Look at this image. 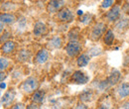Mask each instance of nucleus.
Instances as JSON below:
<instances>
[{"mask_svg": "<svg viewBox=\"0 0 129 109\" xmlns=\"http://www.w3.org/2000/svg\"><path fill=\"white\" fill-rule=\"evenodd\" d=\"M38 86H39V81L34 77L28 78L22 83V89L26 93H33V92L37 91Z\"/></svg>", "mask_w": 129, "mask_h": 109, "instance_id": "f257e3e1", "label": "nucleus"}, {"mask_svg": "<svg viewBox=\"0 0 129 109\" xmlns=\"http://www.w3.org/2000/svg\"><path fill=\"white\" fill-rule=\"evenodd\" d=\"M81 51V44L78 41H70L66 46V53L69 57L75 58L77 57Z\"/></svg>", "mask_w": 129, "mask_h": 109, "instance_id": "f03ea898", "label": "nucleus"}, {"mask_svg": "<svg viewBox=\"0 0 129 109\" xmlns=\"http://www.w3.org/2000/svg\"><path fill=\"white\" fill-rule=\"evenodd\" d=\"M89 80V78L81 70H76L71 78V81L76 84H85Z\"/></svg>", "mask_w": 129, "mask_h": 109, "instance_id": "7ed1b4c3", "label": "nucleus"}, {"mask_svg": "<svg viewBox=\"0 0 129 109\" xmlns=\"http://www.w3.org/2000/svg\"><path fill=\"white\" fill-rule=\"evenodd\" d=\"M105 29H106V27H105V24H104V23L99 22V23L95 24L94 27H93V29H92V31H91L90 38H91L92 40H94V41L98 40V39L104 34Z\"/></svg>", "mask_w": 129, "mask_h": 109, "instance_id": "20e7f679", "label": "nucleus"}, {"mask_svg": "<svg viewBox=\"0 0 129 109\" xmlns=\"http://www.w3.org/2000/svg\"><path fill=\"white\" fill-rule=\"evenodd\" d=\"M57 17L62 22H71L74 19V14L70 8H62L58 12Z\"/></svg>", "mask_w": 129, "mask_h": 109, "instance_id": "39448f33", "label": "nucleus"}, {"mask_svg": "<svg viewBox=\"0 0 129 109\" xmlns=\"http://www.w3.org/2000/svg\"><path fill=\"white\" fill-rule=\"evenodd\" d=\"M64 5V1H59V0L50 1L48 3V5H47V11H48L49 13L59 12Z\"/></svg>", "mask_w": 129, "mask_h": 109, "instance_id": "423d86ee", "label": "nucleus"}, {"mask_svg": "<svg viewBox=\"0 0 129 109\" xmlns=\"http://www.w3.org/2000/svg\"><path fill=\"white\" fill-rule=\"evenodd\" d=\"M14 98H15V91L13 89H10L7 92H5V94L1 97L0 102H1V104H4V105L8 106L9 104L12 103V101L14 100Z\"/></svg>", "mask_w": 129, "mask_h": 109, "instance_id": "0eeeda50", "label": "nucleus"}, {"mask_svg": "<svg viewBox=\"0 0 129 109\" xmlns=\"http://www.w3.org/2000/svg\"><path fill=\"white\" fill-rule=\"evenodd\" d=\"M48 59H49V53L46 49L40 50V51L37 53L36 57H35V61H36L37 63H39V64L45 63V62L48 61Z\"/></svg>", "mask_w": 129, "mask_h": 109, "instance_id": "6e6552de", "label": "nucleus"}, {"mask_svg": "<svg viewBox=\"0 0 129 109\" xmlns=\"http://www.w3.org/2000/svg\"><path fill=\"white\" fill-rule=\"evenodd\" d=\"M46 31H47V26H46L45 23H43L41 21L35 23L34 29H33V33H34V35L36 37H40V36L44 35L46 33Z\"/></svg>", "mask_w": 129, "mask_h": 109, "instance_id": "1a4fd4ad", "label": "nucleus"}, {"mask_svg": "<svg viewBox=\"0 0 129 109\" xmlns=\"http://www.w3.org/2000/svg\"><path fill=\"white\" fill-rule=\"evenodd\" d=\"M120 15V6L119 5H113L112 8L107 13V19L110 22H114L118 19Z\"/></svg>", "mask_w": 129, "mask_h": 109, "instance_id": "9d476101", "label": "nucleus"}, {"mask_svg": "<svg viewBox=\"0 0 129 109\" xmlns=\"http://www.w3.org/2000/svg\"><path fill=\"white\" fill-rule=\"evenodd\" d=\"M117 94L120 98H126L129 96V83L123 82L117 88Z\"/></svg>", "mask_w": 129, "mask_h": 109, "instance_id": "9b49d317", "label": "nucleus"}, {"mask_svg": "<svg viewBox=\"0 0 129 109\" xmlns=\"http://www.w3.org/2000/svg\"><path fill=\"white\" fill-rule=\"evenodd\" d=\"M16 21V17L11 13H0V23L2 24H12Z\"/></svg>", "mask_w": 129, "mask_h": 109, "instance_id": "f8f14e48", "label": "nucleus"}, {"mask_svg": "<svg viewBox=\"0 0 129 109\" xmlns=\"http://www.w3.org/2000/svg\"><path fill=\"white\" fill-rule=\"evenodd\" d=\"M45 96H46V92L43 90V89H39L37 91H35L32 96V100L34 103L38 104V103H42L45 99Z\"/></svg>", "mask_w": 129, "mask_h": 109, "instance_id": "ddd939ff", "label": "nucleus"}, {"mask_svg": "<svg viewBox=\"0 0 129 109\" xmlns=\"http://www.w3.org/2000/svg\"><path fill=\"white\" fill-rule=\"evenodd\" d=\"M119 78H120V72L116 69H113L112 72L110 74V76L106 79V82H107L108 85H114L118 82Z\"/></svg>", "mask_w": 129, "mask_h": 109, "instance_id": "4468645a", "label": "nucleus"}, {"mask_svg": "<svg viewBox=\"0 0 129 109\" xmlns=\"http://www.w3.org/2000/svg\"><path fill=\"white\" fill-rule=\"evenodd\" d=\"M16 48V45L13 41H7L6 43H4L1 47V51L3 54H10L12 53Z\"/></svg>", "mask_w": 129, "mask_h": 109, "instance_id": "2eb2a0df", "label": "nucleus"}, {"mask_svg": "<svg viewBox=\"0 0 129 109\" xmlns=\"http://www.w3.org/2000/svg\"><path fill=\"white\" fill-rule=\"evenodd\" d=\"M89 60H90V57L87 54H81L79 56L78 60H77V64L80 67H83V66H85V65L88 64Z\"/></svg>", "mask_w": 129, "mask_h": 109, "instance_id": "dca6fc26", "label": "nucleus"}, {"mask_svg": "<svg viewBox=\"0 0 129 109\" xmlns=\"http://www.w3.org/2000/svg\"><path fill=\"white\" fill-rule=\"evenodd\" d=\"M92 96H93V92L92 90L90 89H85L84 91H82L81 94H80V99L82 102H88L92 99Z\"/></svg>", "mask_w": 129, "mask_h": 109, "instance_id": "f3484780", "label": "nucleus"}, {"mask_svg": "<svg viewBox=\"0 0 129 109\" xmlns=\"http://www.w3.org/2000/svg\"><path fill=\"white\" fill-rule=\"evenodd\" d=\"M103 42L105 45L107 46H111L114 42V34L111 30H108V31L105 32L104 36H103Z\"/></svg>", "mask_w": 129, "mask_h": 109, "instance_id": "a211bd4d", "label": "nucleus"}, {"mask_svg": "<svg viewBox=\"0 0 129 109\" xmlns=\"http://www.w3.org/2000/svg\"><path fill=\"white\" fill-rule=\"evenodd\" d=\"M17 58H18V61H20V62H26L30 58V53L27 50H21L18 53Z\"/></svg>", "mask_w": 129, "mask_h": 109, "instance_id": "6ab92c4d", "label": "nucleus"}, {"mask_svg": "<svg viewBox=\"0 0 129 109\" xmlns=\"http://www.w3.org/2000/svg\"><path fill=\"white\" fill-rule=\"evenodd\" d=\"M50 47L54 48V49H59L62 46V39L60 37H55L50 41Z\"/></svg>", "mask_w": 129, "mask_h": 109, "instance_id": "aec40b11", "label": "nucleus"}, {"mask_svg": "<svg viewBox=\"0 0 129 109\" xmlns=\"http://www.w3.org/2000/svg\"><path fill=\"white\" fill-rule=\"evenodd\" d=\"M101 53H102L101 48L93 47V48H91V49H89V51H88V56H89V57H97V56H99Z\"/></svg>", "mask_w": 129, "mask_h": 109, "instance_id": "412c9836", "label": "nucleus"}, {"mask_svg": "<svg viewBox=\"0 0 129 109\" xmlns=\"http://www.w3.org/2000/svg\"><path fill=\"white\" fill-rule=\"evenodd\" d=\"M9 66V62L6 58H0V71L3 72V70L7 69Z\"/></svg>", "mask_w": 129, "mask_h": 109, "instance_id": "4be33fe9", "label": "nucleus"}, {"mask_svg": "<svg viewBox=\"0 0 129 109\" xmlns=\"http://www.w3.org/2000/svg\"><path fill=\"white\" fill-rule=\"evenodd\" d=\"M128 26V20L127 19H121V20H119L117 23H116V28L117 29H124V28H126Z\"/></svg>", "mask_w": 129, "mask_h": 109, "instance_id": "5701e85b", "label": "nucleus"}, {"mask_svg": "<svg viewBox=\"0 0 129 109\" xmlns=\"http://www.w3.org/2000/svg\"><path fill=\"white\" fill-rule=\"evenodd\" d=\"M78 38H79V31L77 29H73L69 33V39L71 41H78Z\"/></svg>", "mask_w": 129, "mask_h": 109, "instance_id": "b1692460", "label": "nucleus"}, {"mask_svg": "<svg viewBox=\"0 0 129 109\" xmlns=\"http://www.w3.org/2000/svg\"><path fill=\"white\" fill-rule=\"evenodd\" d=\"M90 18H91V15L90 14H84L81 18V22L83 23V24H88L89 21H90Z\"/></svg>", "mask_w": 129, "mask_h": 109, "instance_id": "393cba45", "label": "nucleus"}, {"mask_svg": "<svg viewBox=\"0 0 129 109\" xmlns=\"http://www.w3.org/2000/svg\"><path fill=\"white\" fill-rule=\"evenodd\" d=\"M114 3L113 0H105V1H102L101 3V6L102 8H108V7H111Z\"/></svg>", "mask_w": 129, "mask_h": 109, "instance_id": "a878e982", "label": "nucleus"}, {"mask_svg": "<svg viewBox=\"0 0 129 109\" xmlns=\"http://www.w3.org/2000/svg\"><path fill=\"white\" fill-rule=\"evenodd\" d=\"M9 37H10V33H9L8 31H5V32H4V34H3V35L0 37V43H2V42L6 43V42H7L6 40H7Z\"/></svg>", "mask_w": 129, "mask_h": 109, "instance_id": "bb28decb", "label": "nucleus"}, {"mask_svg": "<svg viewBox=\"0 0 129 109\" xmlns=\"http://www.w3.org/2000/svg\"><path fill=\"white\" fill-rule=\"evenodd\" d=\"M11 109H25V105L23 103H17L15 105H13Z\"/></svg>", "mask_w": 129, "mask_h": 109, "instance_id": "cd10ccee", "label": "nucleus"}, {"mask_svg": "<svg viewBox=\"0 0 129 109\" xmlns=\"http://www.w3.org/2000/svg\"><path fill=\"white\" fill-rule=\"evenodd\" d=\"M26 109H40V107H39V105H38V104H36V103H32V104L28 105Z\"/></svg>", "mask_w": 129, "mask_h": 109, "instance_id": "c85d7f7f", "label": "nucleus"}, {"mask_svg": "<svg viewBox=\"0 0 129 109\" xmlns=\"http://www.w3.org/2000/svg\"><path fill=\"white\" fill-rule=\"evenodd\" d=\"M74 109H88V108H87V106H86L85 104H83V103H80V104H78V105H77Z\"/></svg>", "mask_w": 129, "mask_h": 109, "instance_id": "c756f323", "label": "nucleus"}, {"mask_svg": "<svg viewBox=\"0 0 129 109\" xmlns=\"http://www.w3.org/2000/svg\"><path fill=\"white\" fill-rule=\"evenodd\" d=\"M98 109H110V106L107 105V104H105V103H102V104H100L98 106Z\"/></svg>", "mask_w": 129, "mask_h": 109, "instance_id": "7c9ffc66", "label": "nucleus"}, {"mask_svg": "<svg viewBox=\"0 0 129 109\" xmlns=\"http://www.w3.org/2000/svg\"><path fill=\"white\" fill-rule=\"evenodd\" d=\"M5 78H6V75H5L4 72L0 71V83H2V81H3Z\"/></svg>", "mask_w": 129, "mask_h": 109, "instance_id": "2f4dec72", "label": "nucleus"}, {"mask_svg": "<svg viewBox=\"0 0 129 109\" xmlns=\"http://www.w3.org/2000/svg\"><path fill=\"white\" fill-rule=\"evenodd\" d=\"M120 109H129V101H127V102H125L122 106H121V108Z\"/></svg>", "mask_w": 129, "mask_h": 109, "instance_id": "473e14b6", "label": "nucleus"}, {"mask_svg": "<svg viewBox=\"0 0 129 109\" xmlns=\"http://www.w3.org/2000/svg\"><path fill=\"white\" fill-rule=\"evenodd\" d=\"M4 88H6V83L5 82L0 83V89H4Z\"/></svg>", "mask_w": 129, "mask_h": 109, "instance_id": "72a5a7b5", "label": "nucleus"}, {"mask_svg": "<svg viewBox=\"0 0 129 109\" xmlns=\"http://www.w3.org/2000/svg\"><path fill=\"white\" fill-rule=\"evenodd\" d=\"M3 31H4V24L0 23V34H1Z\"/></svg>", "mask_w": 129, "mask_h": 109, "instance_id": "f704fd0d", "label": "nucleus"}, {"mask_svg": "<svg viewBox=\"0 0 129 109\" xmlns=\"http://www.w3.org/2000/svg\"><path fill=\"white\" fill-rule=\"evenodd\" d=\"M82 14H83V13H82L81 10H79V11H78V15H82Z\"/></svg>", "mask_w": 129, "mask_h": 109, "instance_id": "c9c22d12", "label": "nucleus"}, {"mask_svg": "<svg viewBox=\"0 0 129 109\" xmlns=\"http://www.w3.org/2000/svg\"><path fill=\"white\" fill-rule=\"evenodd\" d=\"M0 96H1V89H0Z\"/></svg>", "mask_w": 129, "mask_h": 109, "instance_id": "e433bc0d", "label": "nucleus"}]
</instances>
